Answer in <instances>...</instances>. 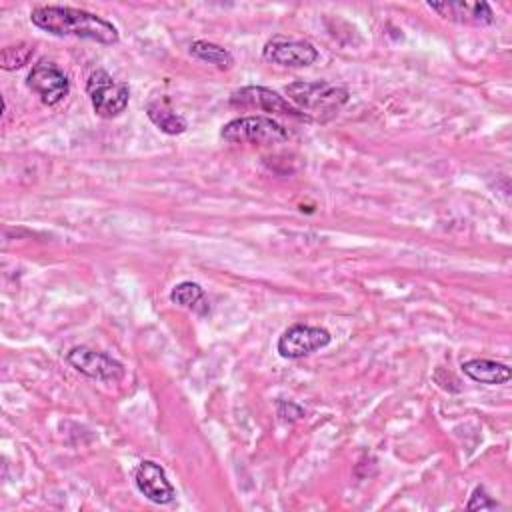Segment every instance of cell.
Segmentation results:
<instances>
[{"label":"cell","mask_w":512,"mask_h":512,"mask_svg":"<svg viewBox=\"0 0 512 512\" xmlns=\"http://www.w3.org/2000/svg\"><path fill=\"white\" fill-rule=\"evenodd\" d=\"M36 28L54 36H74L98 44H116L118 28L102 16L72 6H38L30 12Z\"/></svg>","instance_id":"6da1fadb"},{"label":"cell","mask_w":512,"mask_h":512,"mask_svg":"<svg viewBox=\"0 0 512 512\" xmlns=\"http://www.w3.org/2000/svg\"><path fill=\"white\" fill-rule=\"evenodd\" d=\"M290 102L308 116V120L328 122L348 102L350 94L344 86H336L326 80H298L286 86Z\"/></svg>","instance_id":"7a4b0ae2"},{"label":"cell","mask_w":512,"mask_h":512,"mask_svg":"<svg viewBox=\"0 0 512 512\" xmlns=\"http://www.w3.org/2000/svg\"><path fill=\"white\" fill-rule=\"evenodd\" d=\"M86 94L90 98L94 112L104 120H112L120 116L130 102L128 84L122 80H116L112 74H108L102 68L90 72L86 80Z\"/></svg>","instance_id":"3957f363"},{"label":"cell","mask_w":512,"mask_h":512,"mask_svg":"<svg viewBox=\"0 0 512 512\" xmlns=\"http://www.w3.org/2000/svg\"><path fill=\"white\" fill-rule=\"evenodd\" d=\"M220 136L232 144H276L288 140L290 132L272 116H240L226 122Z\"/></svg>","instance_id":"277c9868"},{"label":"cell","mask_w":512,"mask_h":512,"mask_svg":"<svg viewBox=\"0 0 512 512\" xmlns=\"http://www.w3.org/2000/svg\"><path fill=\"white\" fill-rule=\"evenodd\" d=\"M66 362L80 374L98 380V382H118L124 376V364L116 358L108 356L106 352L88 348V346H74L66 352Z\"/></svg>","instance_id":"5b68a950"},{"label":"cell","mask_w":512,"mask_h":512,"mask_svg":"<svg viewBox=\"0 0 512 512\" xmlns=\"http://www.w3.org/2000/svg\"><path fill=\"white\" fill-rule=\"evenodd\" d=\"M332 340L330 332L320 326H308V324H294L278 338L276 350L282 358L298 360L304 358L324 346H328Z\"/></svg>","instance_id":"8992f818"},{"label":"cell","mask_w":512,"mask_h":512,"mask_svg":"<svg viewBox=\"0 0 512 512\" xmlns=\"http://www.w3.org/2000/svg\"><path fill=\"white\" fill-rule=\"evenodd\" d=\"M230 104L236 108H256L262 112L270 114H280V116H290L296 120H308L304 112H300L294 104L284 100L278 92L264 88V86H244L232 92Z\"/></svg>","instance_id":"52a82bcc"},{"label":"cell","mask_w":512,"mask_h":512,"mask_svg":"<svg viewBox=\"0 0 512 512\" xmlns=\"http://www.w3.org/2000/svg\"><path fill=\"white\" fill-rule=\"evenodd\" d=\"M262 58L286 68H306L318 60V50L306 40L272 36L262 48Z\"/></svg>","instance_id":"ba28073f"},{"label":"cell","mask_w":512,"mask_h":512,"mask_svg":"<svg viewBox=\"0 0 512 512\" xmlns=\"http://www.w3.org/2000/svg\"><path fill=\"white\" fill-rule=\"evenodd\" d=\"M26 84L32 92L38 94V98L46 106H56L70 92L68 76L54 62L48 60H40L32 66Z\"/></svg>","instance_id":"9c48e42d"},{"label":"cell","mask_w":512,"mask_h":512,"mask_svg":"<svg viewBox=\"0 0 512 512\" xmlns=\"http://www.w3.org/2000/svg\"><path fill=\"white\" fill-rule=\"evenodd\" d=\"M134 484L138 492L154 504H170L176 496L166 470L154 460H142L134 468Z\"/></svg>","instance_id":"30bf717a"},{"label":"cell","mask_w":512,"mask_h":512,"mask_svg":"<svg viewBox=\"0 0 512 512\" xmlns=\"http://www.w3.org/2000/svg\"><path fill=\"white\" fill-rule=\"evenodd\" d=\"M428 8L434 10L438 16L470 26H488L494 22V12L486 2H428Z\"/></svg>","instance_id":"8fae6325"},{"label":"cell","mask_w":512,"mask_h":512,"mask_svg":"<svg viewBox=\"0 0 512 512\" xmlns=\"http://www.w3.org/2000/svg\"><path fill=\"white\" fill-rule=\"evenodd\" d=\"M146 116L158 130H162L164 134H170V136L182 134L188 128V120L172 108V104L166 96H158V98L150 100L146 104Z\"/></svg>","instance_id":"7c38bea8"},{"label":"cell","mask_w":512,"mask_h":512,"mask_svg":"<svg viewBox=\"0 0 512 512\" xmlns=\"http://www.w3.org/2000/svg\"><path fill=\"white\" fill-rule=\"evenodd\" d=\"M462 372L480 384H488V386H496V384H504L510 380L512 372L506 364L496 362V360H488V358H470L464 360L460 364Z\"/></svg>","instance_id":"4fadbf2b"},{"label":"cell","mask_w":512,"mask_h":512,"mask_svg":"<svg viewBox=\"0 0 512 512\" xmlns=\"http://www.w3.org/2000/svg\"><path fill=\"white\" fill-rule=\"evenodd\" d=\"M170 300L186 310H192L196 314H206L208 312V300H206V292L198 282L192 280H184L180 284H176L170 292Z\"/></svg>","instance_id":"5bb4252c"},{"label":"cell","mask_w":512,"mask_h":512,"mask_svg":"<svg viewBox=\"0 0 512 512\" xmlns=\"http://www.w3.org/2000/svg\"><path fill=\"white\" fill-rule=\"evenodd\" d=\"M190 54L202 62H208L220 70H230L234 66V56L220 44L208 40H194L190 44Z\"/></svg>","instance_id":"9a60e30c"},{"label":"cell","mask_w":512,"mask_h":512,"mask_svg":"<svg viewBox=\"0 0 512 512\" xmlns=\"http://www.w3.org/2000/svg\"><path fill=\"white\" fill-rule=\"evenodd\" d=\"M32 54H34V46L28 42H18V44L6 46L0 52V66L4 70H18L28 64Z\"/></svg>","instance_id":"2e32d148"},{"label":"cell","mask_w":512,"mask_h":512,"mask_svg":"<svg viewBox=\"0 0 512 512\" xmlns=\"http://www.w3.org/2000/svg\"><path fill=\"white\" fill-rule=\"evenodd\" d=\"M498 506L500 504L486 492L484 486H476L472 496H470V500H468V504H466L468 510H496Z\"/></svg>","instance_id":"e0dca14e"}]
</instances>
